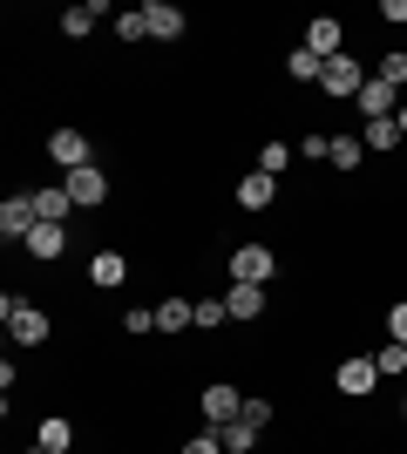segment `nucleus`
<instances>
[{"label":"nucleus","mask_w":407,"mask_h":454,"mask_svg":"<svg viewBox=\"0 0 407 454\" xmlns=\"http://www.w3.org/2000/svg\"><path fill=\"white\" fill-rule=\"evenodd\" d=\"M122 333H129V340H150V333H156V312H150V305H129V312H122Z\"/></svg>","instance_id":"nucleus-26"},{"label":"nucleus","mask_w":407,"mask_h":454,"mask_svg":"<svg viewBox=\"0 0 407 454\" xmlns=\"http://www.w3.org/2000/svg\"><path fill=\"white\" fill-rule=\"evenodd\" d=\"M271 271H278L271 245H238V251H231V285H265Z\"/></svg>","instance_id":"nucleus-4"},{"label":"nucleus","mask_w":407,"mask_h":454,"mask_svg":"<svg viewBox=\"0 0 407 454\" xmlns=\"http://www.w3.org/2000/svg\"><path fill=\"white\" fill-rule=\"evenodd\" d=\"M122 278H129V265H122V251H96V258H89V285H96V292H116Z\"/></svg>","instance_id":"nucleus-13"},{"label":"nucleus","mask_w":407,"mask_h":454,"mask_svg":"<svg viewBox=\"0 0 407 454\" xmlns=\"http://www.w3.org/2000/svg\"><path fill=\"white\" fill-rule=\"evenodd\" d=\"M197 414H204V427H231V420L245 414V394L217 380V387H204V394H197Z\"/></svg>","instance_id":"nucleus-3"},{"label":"nucleus","mask_w":407,"mask_h":454,"mask_svg":"<svg viewBox=\"0 0 407 454\" xmlns=\"http://www.w3.org/2000/svg\"><path fill=\"white\" fill-rule=\"evenodd\" d=\"M360 143H367V156H373V150H394V143H407V136H401V122L387 115V122H360Z\"/></svg>","instance_id":"nucleus-21"},{"label":"nucleus","mask_w":407,"mask_h":454,"mask_svg":"<svg viewBox=\"0 0 407 454\" xmlns=\"http://www.w3.org/2000/svg\"><path fill=\"white\" fill-rule=\"evenodd\" d=\"M306 48H312L319 61L347 55V41H340V20H312V27H306Z\"/></svg>","instance_id":"nucleus-15"},{"label":"nucleus","mask_w":407,"mask_h":454,"mask_svg":"<svg viewBox=\"0 0 407 454\" xmlns=\"http://www.w3.org/2000/svg\"><path fill=\"white\" fill-rule=\"evenodd\" d=\"M387 340L407 346V305H394V312H387Z\"/></svg>","instance_id":"nucleus-33"},{"label":"nucleus","mask_w":407,"mask_h":454,"mask_svg":"<svg viewBox=\"0 0 407 454\" xmlns=\"http://www.w3.org/2000/svg\"><path fill=\"white\" fill-rule=\"evenodd\" d=\"M373 75L387 82V89H401V82H407V48H394V55L380 61V68H373Z\"/></svg>","instance_id":"nucleus-28"},{"label":"nucleus","mask_w":407,"mask_h":454,"mask_svg":"<svg viewBox=\"0 0 407 454\" xmlns=\"http://www.w3.org/2000/svg\"><path fill=\"white\" fill-rule=\"evenodd\" d=\"M238 420H252V427H271V400H252V394H245V414H238Z\"/></svg>","instance_id":"nucleus-30"},{"label":"nucleus","mask_w":407,"mask_h":454,"mask_svg":"<svg viewBox=\"0 0 407 454\" xmlns=\"http://www.w3.org/2000/svg\"><path fill=\"white\" fill-rule=\"evenodd\" d=\"M27 251H35L41 265H55L61 251H68V224H35L27 231Z\"/></svg>","instance_id":"nucleus-11"},{"label":"nucleus","mask_w":407,"mask_h":454,"mask_svg":"<svg viewBox=\"0 0 407 454\" xmlns=\"http://www.w3.org/2000/svg\"><path fill=\"white\" fill-rule=\"evenodd\" d=\"M224 319H231L224 292H217V299H197V325H204V333H211V325H224Z\"/></svg>","instance_id":"nucleus-27"},{"label":"nucleus","mask_w":407,"mask_h":454,"mask_svg":"<svg viewBox=\"0 0 407 454\" xmlns=\"http://www.w3.org/2000/svg\"><path fill=\"white\" fill-rule=\"evenodd\" d=\"M394 122H401V136H407V109H401V115H394Z\"/></svg>","instance_id":"nucleus-35"},{"label":"nucleus","mask_w":407,"mask_h":454,"mask_svg":"<svg viewBox=\"0 0 407 454\" xmlns=\"http://www.w3.org/2000/svg\"><path fill=\"white\" fill-rule=\"evenodd\" d=\"M380 20H401L407 27V0H380Z\"/></svg>","instance_id":"nucleus-34"},{"label":"nucleus","mask_w":407,"mask_h":454,"mask_svg":"<svg viewBox=\"0 0 407 454\" xmlns=\"http://www.w3.org/2000/svg\"><path fill=\"white\" fill-rule=\"evenodd\" d=\"M373 380H380V366H373V360H340V366H333V387H340L347 400H367Z\"/></svg>","instance_id":"nucleus-5"},{"label":"nucleus","mask_w":407,"mask_h":454,"mask_svg":"<svg viewBox=\"0 0 407 454\" xmlns=\"http://www.w3.org/2000/svg\"><path fill=\"white\" fill-rule=\"evenodd\" d=\"M68 197H75V210H96V204H109V176L89 163V170H68Z\"/></svg>","instance_id":"nucleus-7"},{"label":"nucleus","mask_w":407,"mask_h":454,"mask_svg":"<svg viewBox=\"0 0 407 454\" xmlns=\"http://www.w3.org/2000/svg\"><path fill=\"white\" fill-rule=\"evenodd\" d=\"M191 325H197V299H163L156 305V333L176 340V333H191Z\"/></svg>","instance_id":"nucleus-12"},{"label":"nucleus","mask_w":407,"mask_h":454,"mask_svg":"<svg viewBox=\"0 0 407 454\" xmlns=\"http://www.w3.org/2000/svg\"><path fill=\"white\" fill-rule=\"evenodd\" d=\"M401 420H407V400H401Z\"/></svg>","instance_id":"nucleus-37"},{"label":"nucleus","mask_w":407,"mask_h":454,"mask_svg":"<svg viewBox=\"0 0 407 454\" xmlns=\"http://www.w3.org/2000/svg\"><path fill=\"white\" fill-rule=\"evenodd\" d=\"M292 156H299V150H286V143H265V150H258V170H265V176H286V170H292Z\"/></svg>","instance_id":"nucleus-24"},{"label":"nucleus","mask_w":407,"mask_h":454,"mask_svg":"<svg viewBox=\"0 0 407 454\" xmlns=\"http://www.w3.org/2000/svg\"><path fill=\"white\" fill-rule=\"evenodd\" d=\"M48 156H55L61 170H89V163H96V156H89V136H82V129H55V136H48Z\"/></svg>","instance_id":"nucleus-6"},{"label":"nucleus","mask_w":407,"mask_h":454,"mask_svg":"<svg viewBox=\"0 0 407 454\" xmlns=\"http://www.w3.org/2000/svg\"><path fill=\"white\" fill-rule=\"evenodd\" d=\"M326 163H333V170H340V176H347V170H360V163H367V143L340 129V136H333V156H326Z\"/></svg>","instance_id":"nucleus-17"},{"label":"nucleus","mask_w":407,"mask_h":454,"mask_svg":"<svg viewBox=\"0 0 407 454\" xmlns=\"http://www.w3.org/2000/svg\"><path fill=\"white\" fill-rule=\"evenodd\" d=\"M258 434H265V427H252V420H231V427H217L224 454H252V448H258Z\"/></svg>","instance_id":"nucleus-22"},{"label":"nucleus","mask_w":407,"mask_h":454,"mask_svg":"<svg viewBox=\"0 0 407 454\" xmlns=\"http://www.w3.org/2000/svg\"><path fill=\"white\" fill-rule=\"evenodd\" d=\"M41 448H48V454H68V448H75V427H68V420H61V414H48V420H41Z\"/></svg>","instance_id":"nucleus-20"},{"label":"nucleus","mask_w":407,"mask_h":454,"mask_svg":"<svg viewBox=\"0 0 407 454\" xmlns=\"http://www.w3.org/2000/svg\"><path fill=\"white\" fill-rule=\"evenodd\" d=\"M35 210H41V224H68V210H75L68 184H48V190H35Z\"/></svg>","instance_id":"nucleus-14"},{"label":"nucleus","mask_w":407,"mask_h":454,"mask_svg":"<svg viewBox=\"0 0 407 454\" xmlns=\"http://www.w3.org/2000/svg\"><path fill=\"white\" fill-rule=\"evenodd\" d=\"M373 366H380L387 380H401V373H407V346H401V340H387L380 353H373Z\"/></svg>","instance_id":"nucleus-25"},{"label":"nucleus","mask_w":407,"mask_h":454,"mask_svg":"<svg viewBox=\"0 0 407 454\" xmlns=\"http://www.w3.org/2000/svg\"><path fill=\"white\" fill-rule=\"evenodd\" d=\"M367 82H373V75H367L353 55H333V61H326V75H319V89H326L333 102H360V89H367Z\"/></svg>","instance_id":"nucleus-2"},{"label":"nucleus","mask_w":407,"mask_h":454,"mask_svg":"<svg viewBox=\"0 0 407 454\" xmlns=\"http://www.w3.org/2000/svg\"><path fill=\"white\" fill-rule=\"evenodd\" d=\"M271 197H278V176H265V170L238 176V210H271Z\"/></svg>","instance_id":"nucleus-9"},{"label":"nucleus","mask_w":407,"mask_h":454,"mask_svg":"<svg viewBox=\"0 0 407 454\" xmlns=\"http://www.w3.org/2000/svg\"><path fill=\"white\" fill-rule=\"evenodd\" d=\"M299 156H312V163H326V156H333V136H306V143H299Z\"/></svg>","instance_id":"nucleus-32"},{"label":"nucleus","mask_w":407,"mask_h":454,"mask_svg":"<svg viewBox=\"0 0 407 454\" xmlns=\"http://www.w3.org/2000/svg\"><path fill=\"white\" fill-rule=\"evenodd\" d=\"M224 305H231V319H258V312H265V285H231Z\"/></svg>","instance_id":"nucleus-19"},{"label":"nucleus","mask_w":407,"mask_h":454,"mask_svg":"<svg viewBox=\"0 0 407 454\" xmlns=\"http://www.w3.org/2000/svg\"><path fill=\"white\" fill-rule=\"evenodd\" d=\"M143 20H150L156 41H176V35H184V14H176L170 0H150V7H143Z\"/></svg>","instance_id":"nucleus-16"},{"label":"nucleus","mask_w":407,"mask_h":454,"mask_svg":"<svg viewBox=\"0 0 407 454\" xmlns=\"http://www.w3.org/2000/svg\"><path fill=\"white\" fill-rule=\"evenodd\" d=\"M353 109H360V122H387V115H394V89L373 75L367 89H360V102H353Z\"/></svg>","instance_id":"nucleus-10"},{"label":"nucleus","mask_w":407,"mask_h":454,"mask_svg":"<svg viewBox=\"0 0 407 454\" xmlns=\"http://www.w3.org/2000/svg\"><path fill=\"white\" fill-rule=\"evenodd\" d=\"M0 319H7V333H14L20 346H48V333H55V325H48V312H41V305H27L20 292H7V299H0Z\"/></svg>","instance_id":"nucleus-1"},{"label":"nucleus","mask_w":407,"mask_h":454,"mask_svg":"<svg viewBox=\"0 0 407 454\" xmlns=\"http://www.w3.org/2000/svg\"><path fill=\"white\" fill-rule=\"evenodd\" d=\"M319 75H326V61L312 55V48H292L286 55V82H319Z\"/></svg>","instance_id":"nucleus-23"},{"label":"nucleus","mask_w":407,"mask_h":454,"mask_svg":"<svg viewBox=\"0 0 407 454\" xmlns=\"http://www.w3.org/2000/svg\"><path fill=\"white\" fill-rule=\"evenodd\" d=\"M184 454H224V441H217V427H204L197 441H184Z\"/></svg>","instance_id":"nucleus-31"},{"label":"nucleus","mask_w":407,"mask_h":454,"mask_svg":"<svg viewBox=\"0 0 407 454\" xmlns=\"http://www.w3.org/2000/svg\"><path fill=\"white\" fill-rule=\"evenodd\" d=\"M116 35H122V41H143V35H150V20H143V7H129V14H116Z\"/></svg>","instance_id":"nucleus-29"},{"label":"nucleus","mask_w":407,"mask_h":454,"mask_svg":"<svg viewBox=\"0 0 407 454\" xmlns=\"http://www.w3.org/2000/svg\"><path fill=\"white\" fill-rule=\"evenodd\" d=\"M102 14H109L102 0H82V7H68V14H61V35H68V41H82V35H89V27H96Z\"/></svg>","instance_id":"nucleus-18"},{"label":"nucleus","mask_w":407,"mask_h":454,"mask_svg":"<svg viewBox=\"0 0 407 454\" xmlns=\"http://www.w3.org/2000/svg\"><path fill=\"white\" fill-rule=\"evenodd\" d=\"M27 454H48V448H41V441H35V448H27Z\"/></svg>","instance_id":"nucleus-36"},{"label":"nucleus","mask_w":407,"mask_h":454,"mask_svg":"<svg viewBox=\"0 0 407 454\" xmlns=\"http://www.w3.org/2000/svg\"><path fill=\"white\" fill-rule=\"evenodd\" d=\"M41 224V210H35V197H7L0 204V238H20L27 245V231Z\"/></svg>","instance_id":"nucleus-8"}]
</instances>
